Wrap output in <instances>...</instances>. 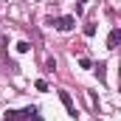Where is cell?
I'll return each instance as SVG.
<instances>
[{"label":"cell","mask_w":121,"mask_h":121,"mask_svg":"<svg viewBox=\"0 0 121 121\" xmlns=\"http://www.w3.org/2000/svg\"><path fill=\"white\" fill-rule=\"evenodd\" d=\"M3 121H45V118L39 116L37 107H26V110H9L3 116Z\"/></svg>","instance_id":"obj_1"},{"label":"cell","mask_w":121,"mask_h":121,"mask_svg":"<svg viewBox=\"0 0 121 121\" xmlns=\"http://www.w3.org/2000/svg\"><path fill=\"white\" fill-rule=\"evenodd\" d=\"M54 28L62 31V34L73 31V28H76V17H56V20H54Z\"/></svg>","instance_id":"obj_2"},{"label":"cell","mask_w":121,"mask_h":121,"mask_svg":"<svg viewBox=\"0 0 121 121\" xmlns=\"http://www.w3.org/2000/svg\"><path fill=\"white\" fill-rule=\"evenodd\" d=\"M107 48H110V51L121 48V28H113V31H110V37H107Z\"/></svg>","instance_id":"obj_3"},{"label":"cell","mask_w":121,"mask_h":121,"mask_svg":"<svg viewBox=\"0 0 121 121\" xmlns=\"http://www.w3.org/2000/svg\"><path fill=\"white\" fill-rule=\"evenodd\" d=\"M59 99H62V104H65V110H68L70 116H76V104H73L70 93H68V90H59Z\"/></svg>","instance_id":"obj_4"},{"label":"cell","mask_w":121,"mask_h":121,"mask_svg":"<svg viewBox=\"0 0 121 121\" xmlns=\"http://www.w3.org/2000/svg\"><path fill=\"white\" fill-rule=\"evenodd\" d=\"M85 37H96V23H85Z\"/></svg>","instance_id":"obj_5"},{"label":"cell","mask_w":121,"mask_h":121,"mask_svg":"<svg viewBox=\"0 0 121 121\" xmlns=\"http://www.w3.org/2000/svg\"><path fill=\"white\" fill-rule=\"evenodd\" d=\"M31 51V42H17V54H28Z\"/></svg>","instance_id":"obj_6"},{"label":"cell","mask_w":121,"mask_h":121,"mask_svg":"<svg viewBox=\"0 0 121 121\" xmlns=\"http://www.w3.org/2000/svg\"><path fill=\"white\" fill-rule=\"evenodd\" d=\"M104 68H107L104 62H99V65H96V73H99V79H104Z\"/></svg>","instance_id":"obj_7"},{"label":"cell","mask_w":121,"mask_h":121,"mask_svg":"<svg viewBox=\"0 0 121 121\" xmlns=\"http://www.w3.org/2000/svg\"><path fill=\"white\" fill-rule=\"evenodd\" d=\"M37 90L45 93V90H48V82H45V79H37Z\"/></svg>","instance_id":"obj_8"},{"label":"cell","mask_w":121,"mask_h":121,"mask_svg":"<svg viewBox=\"0 0 121 121\" xmlns=\"http://www.w3.org/2000/svg\"><path fill=\"white\" fill-rule=\"evenodd\" d=\"M54 68H56V62L51 59V56H45V70H54Z\"/></svg>","instance_id":"obj_9"},{"label":"cell","mask_w":121,"mask_h":121,"mask_svg":"<svg viewBox=\"0 0 121 121\" xmlns=\"http://www.w3.org/2000/svg\"><path fill=\"white\" fill-rule=\"evenodd\" d=\"M79 68H93V65H90V59H87V56H82V59H79Z\"/></svg>","instance_id":"obj_10"},{"label":"cell","mask_w":121,"mask_h":121,"mask_svg":"<svg viewBox=\"0 0 121 121\" xmlns=\"http://www.w3.org/2000/svg\"><path fill=\"white\" fill-rule=\"evenodd\" d=\"M6 48V34H0V51Z\"/></svg>","instance_id":"obj_11"}]
</instances>
